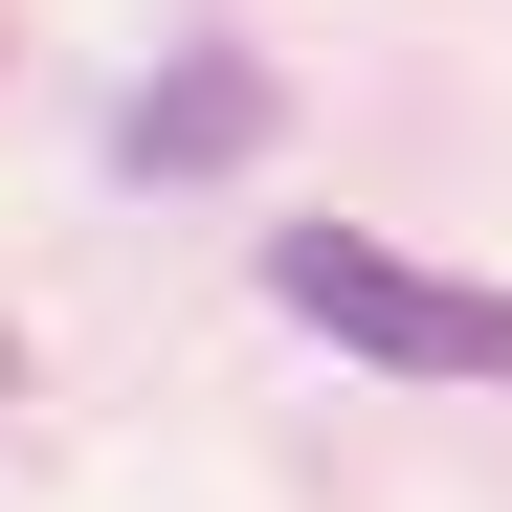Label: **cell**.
<instances>
[{"instance_id": "cell-2", "label": "cell", "mask_w": 512, "mask_h": 512, "mask_svg": "<svg viewBox=\"0 0 512 512\" xmlns=\"http://www.w3.org/2000/svg\"><path fill=\"white\" fill-rule=\"evenodd\" d=\"M245 134H268V67H245V45H179V67L112 112V156H134V179H201V156H245Z\"/></svg>"}, {"instance_id": "cell-1", "label": "cell", "mask_w": 512, "mask_h": 512, "mask_svg": "<svg viewBox=\"0 0 512 512\" xmlns=\"http://www.w3.org/2000/svg\"><path fill=\"white\" fill-rule=\"evenodd\" d=\"M268 290H290V334H334V357H379V379H512V290L490 268H423V245H379V223H290Z\"/></svg>"}, {"instance_id": "cell-3", "label": "cell", "mask_w": 512, "mask_h": 512, "mask_svg": "<svg viewBox=\"0 0 512 512\" xmlns=\"http://www.w3.org/2000/svg\"><path fill=\"white\" fill-rule=\"evenodd\" d=\"M0 379H23V334H0Z\"/></svg>"}]
</instances>
